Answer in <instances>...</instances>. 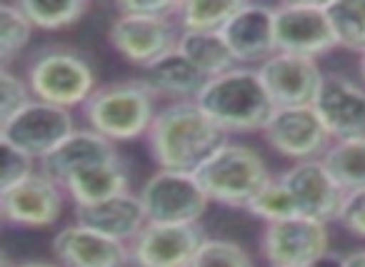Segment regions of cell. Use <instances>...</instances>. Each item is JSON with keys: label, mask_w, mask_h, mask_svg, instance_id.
<instances>
[{"label": "cell", "mask_w": 365, "mask_h": 267, "mask_svg": "<svg viewBox=\"0 0 365 267\" xmlns=\"http://www.w3.org/2000/svg\"><path fill=\"white\" fill-rule=\"evenodd\" d=\"M228 140L195 100L163 103L145 135V147L160 170L195 172Z\"/></svg>", "instance_id": "obj_1"}, {"label": "cell", "mask_w": 365, "mask_h": 267, "mask_svg": "<svg viewBox=\"0 0 365 267\" xmlns=\"http://www.w3.org/2000/svg\"><path fill=\"white\" fill-rule=\"evenodd\" d=\"M195 103L228 137L263 132L275 112L258 68L248 66H238L223 75L210 78Z\"/></svg>", "instance_id": "obj_2"}, {"label": "cell", "mask_w": 365, "mask_h": 267, "mask_svg": "<svg viewBox=\"0 0 365 267\" xmlns=\"http://www.w3.org/2000/svg\"><path fill=\"white\" fill-rule=\"evenodd\" d=\"M158 95L140 80L128 78L101 85L81 108L86 127L108 137L115 145L145 140L158 110Z\"/></svg>", "instance_id": "obj_3"}, {"label": "cell", "mask_w": 365, "mask_h": 267, "mask_svg": "<svg viewBox=\"0 0 365 267\" xmlns=\"http://www.w3.org/2000/svg\"><path fill=\"white\" fill-rule=\"evenodd\" d=\"M193 175L210 202L233 210H245L275 177L258 147L230 137L208 160L200 162Z\"/></svg>", "instance_id": "obj_4"}, {"label": "cell", "mask_w": 365, "mask_h": 267, "mask_svg": "<svg viewBox=\"0 0 365 267\" xmlns=\"http://www.w3.org/2000/svg\"><path fill=\"white\" fill-rule=\"evenodd\" d=\"M26 80L36 100L76 110L98 90V73L91 58L68 46H46L28 61Z\"/></svg>", "instance_id": "obj_5"}, {"label": "cell", "mask_w": 365, "mask_h": 267, "mask_svg": "<svg viewBox=\"0 0 365 267\" xmlns=\"http://www.w3.org/2000/svg\"><path fill=\"white\" fill-rule=\"evenodd\" d=\"M76 130L78 125L73 110L43 100H33L21 112L8 117L6 122H0V142L26 152L41 165Z\"/></svg>", "instance_id": "obj_6"}, {"label": "cell", "mask_w": 365, "mask_h": 267, "mask_svg": "<svg viewBox=\"0 0 365 267\" xmlns=\"http://www.w3.org/2000/svg\"><path fill=\"white\" fill-rule=\"evenodd\" d=\"M140 202L148 222H170V225H200L208 212V195L195 180L193 172L160 170L158 167L140 185Z\"/></svg>", "instance_id": "obj_7"}, {"label": "cell", "mask_w": 365, "mask_h": 267, "mask_svg": "<svg viewBox=\"0 0 365 267\" xmlns=\"http://www.w3.org/2000/svg\"><path fill=\"white\" fill-rule=\"evenodd\" d=\"M330 252L328 222L295 215L288 220L268 222L260 230V255L268 267L320 265Z\"/></svg>", "instance_id": "obj_8"}, {"label": "cell", "mask_w": 365, "mask_h": 267, "mask_svg": "<svg viewBox=\"0 0 365 267\" xmlns=\"http://www.w3.org/2000/svg\"><path fill=\"white\" fill-rule=\"evenodd\" d=\"M275 18V51L290 56L313 58L323 56L338 48L333 36V26L325 13V3L318 0H288L273 6Z\"/></svg>", "instance_id": "obj_9"}, {"label": "cell", "mask_w": 365, "mask_h": 267, "mask_svg": "<svg viewBox=\"0 0 365 267\" xmlns=\"http://www.w3.org/2000/svg\"><path fill=\"white\" fill-rule=\"evenodd\" d=\"M180 26L175 18H145V16H118L108 26V46L128 66L140 70L150 68L160 58L178 51Z\"/></svg>", "instance_id": "obj_10"}, {"label": "cell", "mask_w": 365, "mask_h": 267, "mask_svg": "<svg viewBox=\"0 0 365 267\" xmlns=\"http://www.w3.org/2000/svg\"><path fill=\"white\" fill-rule=\"evenodd\" d=\"M68 192L38 165L36 172L18 185L0 190V217L8 227L46 230L61 220Z\"/></svg>", "instance_id": "obj_11"}, {"label": "cell", "mask_w": 365, "mask_h": 267, "mask_svg": "<svg viewBox=\"0 0 365 267\" xmlns=\"http://www.w3.org/2000/svg\"><path fill=\"white\" fill-rule=\"evenodd\" d=\"M260 135L270 150L290 162L320 160L333 145V137L313 105L275 108Z\"/></svg>", "instance_id": "obj_12"}, {"label": "cell", "mask_w": 365, "mask_h": 267, "mask_svg": "<svg viewBox=\"0 0 365 267\" xmlns=\"http://www.w3.org/2000/svg\"><path fill=\"white\" fill-rule=\"evenodd\" d=\"M203 225L148 222L130 242L133 267H190L205 242Z\"/></svg>", "instance_id": "obj_13"}, {"label": "cell", "mask_w": 365, "mask_h": 267, "mask_svg": "<svg viewBox=\"0 0 365 267\" xmlns=\"http://www.w3.org/2000/svg\"><path fill=\"white\" fill-rule=\"evenodd\" d=\"M258 75L275 108L313 105L323 85V68L313 58L275 53L258 66Z\"/></svg>", "instance_id": "obj_14"}, {"label": "cell", "mask_w": 365, "mask_h": 267, "mask_svg": "<svg viewBox=\"0 0 365 267\" xmlns=\"http://www.w3.org/2000/svg\"><path fill=\"white\" fill-rule=\"evenodd\" d=\"M280 180L290 190L303 217H313V220L328 222V225L338 220L348 192L333 180L323 160L290 162L280 172Z\"/></svg>", "instance_id": "obj_15"}, {"label": "cell", "mask_w": 365, "mask_h": 267, "mask_svg": "<svg viewBox=\"0 0 365 267\" xmlns=\"http://www.w3.org/2000/svg\"><path fill=\"white\" fill-rule=\"evenodd\" d=\"M333 140L365 137V85L340 73H325L313 103Z\"/></svg>", "instance_id": "obj_16"}, {"label": "cell", "mask_w": 365, "mask_h": 267, "mask_svg": "<svg viewBox=\"0 0 365 267\" xmlns=\"http://www.w3.org/2000/svg\"><path fill=\"white\" fill-rule=\"evenodd\" d=\"M53 260L63 267H133L130 245L98 230L71 222L56 232L51 242Z\"/></svg>", "instance_id": "obj_17"}, {"label": "cell", "mask_w": 365, "mask_h": 267, "mask_svg": "<svg viewBox=\"0 0 365 267\" xmlns=\"http://www.w3.org/2000/svg\"><path fill=\"white\" fill-rule=\"evenodd\" d=\"M223 38L238 66L258 68L275 56V18L273 6L243 3L240 11L223 28Z\"/></svg>", "instance_id": "obj_18"}, {"label": "cell", "mask_w": 365, "mask_h": 267, "mask_svg": "<svg viewBox=\"0 0 365 267\" xmlns=\"http://www.w3.org/2000/svg\"><path fill=\"white\" fill-rule=\"evenodd\" d=\"M120 150L115 142H110L108 137L98 135L91 127H78L58 150H53L46 160L41 162V170L48 172L58 185L66 187V182L71 177H76L78 172L88 170L93 165H101L108 160H118Z\"/></svg>", "instance_id": "obj_19"}, {"label": "cell", "mask_w": 365, "mask_h": 267, "mask_svg": "<svg viewBox=\"0 0 365 267\" xmlns=\"http://www.w3.org/2000/svg\"><path fill=\"white\" fill-rule=\"evenodd\" d=\"M73 212H76V222L103 232V235L113 237V240L128 242V245L148 225V215L140 202V195L133 190L108 197V200L96 202V205L73 207Z\"/></svg>", "instance_id": "obj_20"}, {"label": "cell", "mask_w": 365, "mask_h": 267, "mask_svg": "<svg viewBox=\"0 0 365 267\" xmlns=\"http://www.w3.org/2000/svg\"><path fill=\"white\" fill-rule=\"evenodd\" d=\"M140 80L155 93L158 100L180 103V100H198L208 78L188 58L182 56L180 51H173L170 56L160 58L150 68L140 70Z\"/></svg>", "instance_id": "obj_21"}, {"label": "cell", "mask_w": 365, "mask_h": 267, "mask_svg": "<svg viewBox=\"0 0 365 267\" xmlns=\"http://www.w3.org/2000/svg\"><path fill=\"white\" fill-rule=\"evenodd\" d=\"M63 190L68 192V200L73 202V207L96 205V202H103L108 197L128 192L130 190V172H128L125 157L101 162V165H93L88 170L78 172L76 177L66 182Z\"/></svg>", "instance_id": "obj_22"}, {"label": "cell", "mask_w": 365, "mask_h": 267, "mask_svg": "<svg viewBox=\"0 0 365 267\" xmlns=\"http://www.w3.org/2000/svg\"><path fill=\"white\" fill-rule=\"evenodd\" d=\"M178 51L188 58L205 78H218L223 73L238 68V61L230 53L228 43H225L223 33H180V43H178Z\"/></svg>", "instance_id": "obj_23"}, {"label": "cell", "mask_w": 365, "mask_h": 267, "mask_svg": "<svg viewBox=\"0 0 365 267\" xmlns=\"http://www.w3.org/2000/svg\"><path fill=\"white\" fill-rule=\"evenodd\" d=\"M320 160L345 192L365 187V137L333 140V145Z\"/></svg>", "instance_id": "obj_24"}, {"label": "cell", "mask_w": 365, "mask_h": 267, "mask_svg": "<svg viewBox=\"0 0 365 267\" xmlns=\"http://www.w3.org/2000/svg\"><path fill=\"white\" fill-rule=\"evenodd\" d=\"M21 11L36 31H68L91 11L88 0H18Z\"/></svg>", "instance_id": "obj_25"}, {"label": "cell", "mask_w": 365, "mask_h": 267, "mask_svg": "<svg viewBox=\"0 0 365 267\" xmlns=\"http://www.w3.org/2000/svg\"><path fill=\"white\" fill-rule=\"evenodd\" d=\"M245 0H180L178 26L190 33H223Z\"/></svg>", "instance_id": "obj_26"}, {"label": "cell", "mask_w": 365, "mask_h": 267, "mask_svg": "<svg viewBox=\"0 0 365 267\" xmlns=\"http://www.w3.org/2000/svg\"><path fill=\"white\" fill-rule=\"evenodd\" d=\"M338 48L365 56V0H325Z\"/></svg>", "instance_id": "obj_27"}, {"label": "cell", "mask_w": 365, "mask_h": 267, "mask_svg": "<svg viewBox=\"0 0 365 267\" xmlns=\"http://www.w3.org/2000/svg\"><path fill=\"white\" fill-rule=\"evenodd\" d=\"M33 31L36 28L18 3L0 6V68H11L21 58V53L31 46Z\"/></svg>", "instance_id": "obj_28"}, {"label": "cell", "mask_w": 365, "mask_h": 267, "mask_svg": "<svg viewBox=\"0 0 365 267\" xmlns=\"http://www.w3.org/2000/svg\"><path fill=\"white\" fill-rule=\"evenodd\" d=\"M245 212L253 215L255 220H260L263 225L300 215L298 205H295L293 195H290V190L285 187V182L280 180V175H275L273 180L253 197V202L245 207Z\"/></svg>", "instance_id": "obj_29"}, {"label": "cell", "mask_w": 365, "mask_h": 267, "mask_svg": "<svg viewBox=\"0 0 365 267\" xmlns=\"http://www.w3.org/2000/svg\"><path fill=\"white\" fill-rule=\"evenodd\" d=\"M190 267H258L240 242L225 237H205Z\"/></svg>", "instance_id": "obj_30"}, {"label": "cell", "mask_w": 365, "mask_h": 267, "mask_svg": "<svg viewBox=\"0 0 365 267\" xmlns=\"http://www.w3.org/2000/svg\"><path fill=\"white\" fill-rule=\"evenodd\" d=\"M33 100L36 98H33L26 75H18L13 68H0V122L21 112Z\"/></svg>", "instance_id": "obj_31"}, {"label": "cell", "mask_w": 365, "mask_h": 267, "mask_svg": "<svg viewBox=\"0 0 365 267\" xmlns=\"http://www.w3.org/2000/svg\"><path fill=\"white\" fill-rule=\"evenodd\" d=\"M0 150H3V170H0V190H8V187L18 185L21 180H26L31 172L38 170V162L33 157H28L26 152L16 150L11 145H3L0 142Z\"/></svg>", "instance_id": "obj_32"}, {"label": "cell", "mask_w": 365, "mask_h": 267, "mask_svg": "<svg viewBox=\"0 0 365 267\" xmlns=\"http://www.w3.org/2000/svg\"><path fill=\"white\" fill-rule=\"evenodd\" d=\"M113 11L118 16H145V18H178L180 0H118Z\"/></svg>", "instance_id": "obj_33"}, {"label": "cell", "mask_w": 365, "mask_h": 267, "mask_svg": "<svg viewBox=\"0 0 365 267\" xmlns=\"http://www.w3.org/2000/svg\"><path fill=\"white\" fill-rule=\"evenodd\" d=\"M335 222L353 237L365 240V187L345 195V202L340 207V215Z\"/></svg>", "instance_id": "obj_34"}, {"label": "cell", "mask_w": 365, "mask_h": 267, "mask_svg": "<svg viewBox=\"0 0 365 267\" xmlns=\"http://www.w3.org/2000/svg\"><path fill=\"white\" fill-rule=\"evenodd\" d=\"M338 267H365V247H355L340 255Z\"/></svg>", "instance_id": "obj_35"}, {"label": "cell", "mask_w": 365, "mask_h": 267, "mask_svg": "<svg viewBox=\"0 0 365 267\" xmlns=\"http://www.w3.org/2000/svg\"><path fill=\"white\" fill-rule=\"evenodd\" d=\"M3 267H63L56 260H23V262H3Z\"/></svg>", "instance_id": "obj_36"}, {"label": "cell", "mask_w": 365, "mask_h": 267, "mask_svg": "<svg viewBox=\"0 0 365 267\" xmlns=\"http://www.w3.org/2000/svg\"><path fill=\"white\" fill-rule=\"evenodd\" d=\"M358 73H360V83L365 85V56H360L358 61Z\"/></svg>", "instance_id": "obj_37"}, {"label": "cell", "mask_w": 365, "mask_h": 267, "mask_svg": "<svg viewBox=\"0 0 365 267\" xmlns=\"http://www.w3.org/2000/svg\"><path fill=\"white\" fill-rule=\"evenodd\" d=\"M305 267H320V265H305Z\"/></svg>", "instance_id": "obj_38"}]
</instances>
